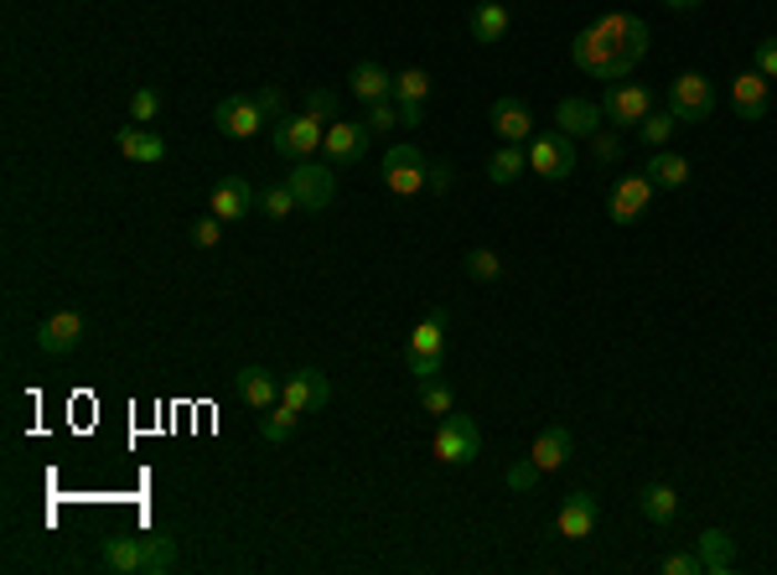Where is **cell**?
Wrapping results in <instances>:
<instances>
[{
  "label": "cell",
  "instance_id": "cell-37",
  "mask_svg": "<svg viewBox=\"0 0 777 575\" xmlns=\"http://www.w3.org/2000/svg\"><path fill=\"white\" fill-rule=\"evenodd\" d=\"M259 213H265V218H275V224H280V218H290V213H296V192H290V187H270L265 197H259Z\"/></svg>",
  "mask_w": 777,
  "mask_h": 575
},
{
  "label": "cell",
  "instance_id": "cell-16",
  "mask_svg": "<svg viewBox=\"0 0 777 575\" xmlns=\"http://www.w3.org/2000/svg\"><path fill=\"white\" fill-rule=\"evenodd\" d=\"M602 104H591V99H560L555 104V130L560 135H571V141H591L596 130H602Z\"/></svg>",
  "mask_w": 777,
  "mask_h": 575
},
{
  "label": "cell",
  "instance_id": "cell-10",
  "mask_svg": "<svg viewBox=\"0 0 777 575\" xmlns=\"http://www.w3.org/2000/svg\"><path fill=\"white\" fill-rule=\"evenodd\" d=\"M653 208V182H648V172H637V176H622L617 187L606 192V218L617 228H627V224H637L643 213Z\"/></svg>",
  "mask_w": 777,
  "mask_h": 575
},
{
  "label": "cell",
  "instance_id": "cell-49",
  "mask_svg": "<svg viewBox=\"0 0 777 575\" xmlns=\"http://www.w3.org/2000/svg\"><path fill=\"white\" fill-rule=\"evenodd\" d=\"M399 104V99H395ZM399 114H405V125H420V114H426V104H399Z\"/></svg>",
  "mask_w": 777,
  "mask_h": 575
},
{
  "label": "cell",
  "instance_id": "cell-7",
  "mask_svg": "<svg viewBox=\"0 0 777 575\" xmlns=\"http://www.w3.org/2000/svg\"><path fill=\"white\" fill-rule=\"evenodd\" d=\"M591 32L602 37L606 48L617 52V58H627V63L637 68V58L648 52V21L643 17H627V11H612V17H602Z\"/></svg>",
  "mask_w": 777,
  "mask_h": 575
},
{
  "label": "cell",
  "instance_id": "cell-30",
  "mask_svg": "<svg viewBox=\"0 0 777 575\" xmlns=\"http://www.w3.org/2000/svg\"><path fill=\"white\" fill-rule=\"evenodd\" d=\"M301 425V410H290V404H270L265 415H259V435L270 441V446H286L290 435Z\"/></svg>",
  "mask_w": 777,
  "mask_h": 575
},
{
  "label": "cell",
  "instance_id": "cell-12",
  "mask_svg": "<svg viewBox=\"0 0 777 575\" xmlns=\"http://www.w3.org/2000/svg\"><path fill=\"white\" fill-rule=\"evenodd\" d=\"M384 187L395 192V197L426 192V156H420L415 145H395V151L384 156Z\"/></svg>",
  "mask_w": 777,
  "mask_h": 575
},
{
  "label": "cell",
  "instance_id": "cell-23",
  "mask_svg": "<svg viewBox=\"0 0 777 575\" xmlns=\"http://www.w3.org/2000/svg\"><path fill=\"white\" fill-rule=\"evenodd\" d=\"M637 513H643L648 524H674V513H679V493H674L668 482H648V487L637 493Z\"/></svg>",
  "mask_w": 777,
  "mask_h": 575
},
{
  "label": "cell",
  "instance_id": "cell-17",
  "mask_svg": "<svg viewBox=\"0 0 777 575\" xmlns=\"http://www.w3.org/2000/svg\"><path fill=\"white\" fill-rule=\"evenodd\" d=\"M368 135H374L368 125H343V120H333V125H327V141H321V156L333 161V166H352V161H364Z\"/></svg>",
  "mask_w": 777,
  "mask_h": 575
},
{
  "label": "cell",
  "instance_id": "cell-18",
  "mask_svg": "<svg viewBox=\"0 0 777 575\" xmlns=\"http://www.w3.org/2000/svg\"><path fill=\"white\" fill-rule=\"evenodd\" d=\"M596 518H602V503H596V493H571L565 497V509H560L555 528L565 534V540H591V528H596Z\"/></svg>",
  "mask_w": 777,
  "mask_h": 575
},
{
  "label": "cell",
  "instance_id": "cell-35",
  "mask_svg": "<svg viewBox=\"0 0 777 575\" xmlns=\"http://www.w3.org/2000/svg\"><path fill=\"white\" fill-rule=\"evenodd\" d=\"M420 404H426L430 415H451L457 410V394H451V383H420Z\"/></svg>",
  "mask_w": 777,
  "mask_h": 575
},
{
  "label": "cell",
  "instance_id": "cell-45",
  "mask_svg": "<svg viewBox=\"0 0 777 575\" xmlns=\"http://www.w3.org/2000/svg\"><path fill=\"white\" fill-rule=\"evenodd\" d=\"M405 125V114H399L395 99H379V104H368V130H395Z\"/></svg>",
  "mask_w": 777,
  "mask_h": 575
},
{
  "label": "cell",
  "instance_id": "cell-3",
  "mask_svg": "<svg viewBox=\"0 0 777 575\" xmlns=\"http://www.w3.org/2000/svg\"><path fill=\"white\" fill-rule=\"evenodd\" d=\"M290 192H296V208L301 213H327L333 208V197H337V176H333V166H321V161H296L290 166V182H286Z\"/></svg>",
  "mask_w": 777,
  "mask_h": 575
},
{
  "label": "cell",
  "instance_id": "cell-40",
  "mask_svg": "<svg viewBox=\"0 0 777 575\" xmlns=\"http://www.w3.org/2000/svg\"><path fill=\"white\" fill-rule=\"evenodd\" d=\"M156 114H161V94H156V89H135V94H130V120H135V125H151Z\"/></svg>",
  "mask_w": 777,
  "mask_h": 575
},
{
  "label": "cell",
  "instance_id": "cell-34",
  "mask_svg": "<svg viewBox=\"0 0 777 575\" xmlns=\"http://www.w3.org/2000/svg\"><path fill=\"white\" fill-rule=\"evenodd\" d=\"M395 99L399 104H426L430 99V73L426 68H405V73H395Z\"/></svg>",
  "mask_w": 777,
  "mask_h": 575
},
{
  "label": "cell",
  "instance_id": "cell-15",
  "mask_svg": "<svg viewBox=\"0 0 777 575\" xmlns=\"http://www.w3.org/2000/svg\"><path fill=\"white\" fill-rule=\"evenodd\" d=\"M254 208H259V203H254V187L244 176H223L218 187L207 192V213H218L223 224H238V218H249Z\"/></svg>",
  "mask_w": 777,
  "mask_h": 575
},
{
  "label": "cell",
  "instance_id": "cell-6",
  "mask_svg": "<svg viewBox=\"0 0 777 575\" xmlns=\"http://www.w3.org/2000/svg\"><path fill=\"white\" fill-rule=\"evenodd\" d=\"M668 110L679 114V125H699L715 110V83L705 73H679L668 83Z\"/></svg>",
  "mask_w": 777,
  "mask_h": 575
},
{
  "label": "cell",
  "instance_id": "cell-24",
  "mask_svg": "<svg viewBox=\"0 0 777 575\" xmlns=\"http://www.w3.org/2000/svg\"><path fill=\"white\" fill-rule=\"evenodd\" d=\"M348 83H352V94L364 99V104H379V99H395V79L384 73L379 63H358L348 73Z\"/></svg>",
  "mask_w": 777,
  "mask_h": 575
},
{
  "label": "cell",
  "instance_id": "cell-47",
  "mask_svg": "<svg viewBox=\"0 0 777 575\" xmlns=\"http://www.w3.org/2000/svg\"><path fill=\"white\" fill-rule=\"evenodd\" d=\"M658 571L664 575H705V565H699V550H679V555H664Z\"/></svg>",
  "mask_w": 777,
  "mask_h": 575
},
{
  "label": "cell",
  "instance_id": "cell-21",
  "mask_svg": "<svg viewBox=\"0 0 777 575\" xmlns=\"http://www.w3.org/2000/svg\"><path fill=\"white\" fill-rule=\"evenodd\" d=\"M234 389H238V400L249 404V410H270V404H280V379H275L270 368H259V363L238 368Z\"/></svg>",
  "mask_w": 777,
  "mask_h": 575
},
{
  "label": "cell",
  "instance_id": "cell-4",
  "mask_svg": "<svg viewBox=\"0 0 777 575\" xmlns=\"http://www.w3.org/2000/svg\"><path fill=\"white\" fill-rule=\"evenodd\" d=\"M571 63L581 68V73H591V79H602V83H622L627 73H633V63H627V58H617V52L606 48V42L591 32V27L571 37Z\"/></svg>",
  "mask_w": 777,
  "mask_h": 575
},
{
  "label": "cell",
  "instance_id": "cell-14",
  "mask_svg": "<svg viewBox=\"0 0 777 575\" xmlns=\"http://www.w3.org/2000/svg\"><path fill=\"white\" fill-rule=\"evenodd\" d=\"M83 332H89V321H83L79 311H52V317L37 327V352L63 358V352H73L83 342Z\"/></svg>",
  "mask_w": 777,
  "mask_h": 575
},
{
  "label": "cell",
  "instance_id": "cell-1",
  "mask_svg": "<svg viewBox=\"0 0 777 575\" xmlns=\"http://www.w3.org/2000/svg\"><path fill=\"white\" fill-rule=\"evenodd\" d=\"M482 456V425L472 415H441V431H436V462L446 466H467Z\"/></svg>",
  "mask_w": 777,
  "mask_h": 575
},
{
  "label": "cell",
  "instance_id": "cell-46",
  "mask_svg": "<svg viewBox=\"0 0 777 575\" xmlns=\"http://www.w3.org/2000/svg\"><path fill=\"white\" fill-rule=\"evenodd\" d=\"M540 478H544V472L534 466V456H524V462L508 466V487H513V493H529V487H534Z\"/></svg>",
  "mask_w": 777,
  "mask_h": 575
},
{
  "label": "cell",
  "instance_id": "cell-41",
  "mask_svg": "<svg viewBox=\"0 0 777 575\" xmlns=\"http://www.w3.org/2000/svg\"><path fill=\"white\" fill-rule=\"evenodd\" d=\"M254 104H259V114L265 120H286V94H280V83H265V89H254Z\"/></svg>",
  "mask_w": 777,
  "mask_h": 575
},
{
  "label": "cell",
  "instance_id": "cell-26",
  "mask_svg": "<svg viewBox=\"0 0 777 575\" xmlns=\"http://www.w3.org/2000/svg\"><path fill=\"white\" fill-rule=\"evenodd\" d=\"M524 172H529V151H524V145H498V151L488 156V182H498V187L519 182Z\"/></svg>",
  "mask_w": 777,
  "mask_h": 575
},
{
  "label": "cell",
  "instance_id": "cell-13",
  "mask_svg": "<svg viewBox=\"0 0 777 575\" xmlns=\"http://www.w3.org/2000/svg\"><path fill=\"white\" fill-rule=\"evenodd\" d=\"M488 125L503 135V145H529V141H534V114H529L524 99H513V94L492 99Z\"/></svg>",
  "mask_w": 777,
  "mask_h": 575
},
{
  "label": "cell",
  "instance_id": "cell-38",
  "mask_svg": "<svg viewBox=\"0 0 777 575\" xmlns=\"http://www.w3.org/2000/svg\"><path fill=\"white\" fill-rule=\"evenodd\" d=\"M192 244H197V249H218V239H223V218L218 213H203V218H192Z\"/></svg>",
  "mask_w": 777,
  "mask_h": 575
},
{
  "label": "cell",
  "instance_id": "cell-31",
  "mask_svg": "<svg viewBox=\"0 0 777 575\" xmlns=\"http://www.w3.org/2000/svg\"><path fill=\"white\" fill-rule=\"evenodd\" d=\"M674 130H679V114L674 110H653L643 125H637V141L648 145V151H664L668 141H674Z\"/></svg>",
  "mask_w": 777,
  "mask_h": 575
},
{
  "label": "cell",
  "instance_id": "cell-28",
  "mask_svg": "<svg viewBox=\"0 0 777 575\" xmlns=\"http://www.w3.org/2000/svg\"><path fill=\"white\" fill-rule=\"evenodd\" d=\"M508 37V11L498 6V0H482L472 11V42H482V48H492V42H503Z\"/></svg>",
  "mask_w": 777,
  "mask_h": 575
},
{
  "label": "cell",
  "instance_id": "cell-36",
  "mask_svg": "<svg viewBox=\"0 0 777 575\" xmlns=\"http://www.w3.org/2000/svg\"><path fill=\"white\" fill-rule=\"evenodd\" d=\"M467 275H472V280H482V286H488V280H498V275H503V259H498V249H472V255H467Z\"/></svg>",
  "mask_w": 777,
  "mask_h": 575
},
{
  "label": "cell",
  "instance_id": "cell-29",
  "mask_svg": "<svg viewBox=\"0 0 777 575\" xmlns=\"http://www.w3.org/2000/svg\"><path fill=\"white\" fill-rule=\"evenodd\" d=\"M648 182L653 187H684L689 182V161L679 151H653L648 156Z\"/></svg>",
  "mask_w": 777,
  "mask_h": 575
},
{
  "label": "cell",
  "instance_id": "cell-5",
  "mask_svg": "<svg viewBox=\"0 0 777 575\" xmlns=\"http://www.w3.org/2000/svg\"><path fill=\"white\" fill-rule=\"evenodd\" d=\"M575 166H581V161H575L571 135L544 130V135H534V141H529V172H540L544 182H571Z\"/></svg>",
  "mask_w": 777,
  "mask_h": 575
},
{
  "label": "cell",
  "instance_id": "cell-42",
  "mask_svg": "<svg viewBox=\"0 0 777 575\" xmlns=\"http://www.w3.org/2000/svg\"><path fill=\"white\" fill-rule=\"evenodd\" d=\"M301 104H306V114H317V120H327V125L337 120V94L333 89H306Z\"/></svg>",
  "mask_w": 777,
  "mask_h": 575
},
{
  "label": "cell",
  "instance_id": "cell-27",
  "mask_svg": "<svg viewBox=\"0 0 777 575\" xmlns=\"http://www.w3.org/2000/svg\"><path fill=\"white\" fill-rule=\"evenodd\" d=\"M529 456H534V466H540V472H555V466H565V456H571V431H565V425H550V431L534 441V451H529Z\"/></svg>",
  "mask_w": 777,
  "mask_h": 575
},
{
  "label": "cell",
  "instance_id": "cell-22",
  "mask_svg": "<svg viewBox=\"0 0 777 575\" xmlns=\"http://www.w3.org/2000/svg\"><path fill=\"white\" fill-rule=\"evenodd\" d=\"M699 550V565H705V575H730L736 571V544H730L726 528H705L695 540Z\"/></svg>",
  "mask_w": 777,
  "mask_h": 575
},
{
  "label": "cell",
  "instance_id": "cell-32",
  "mask_svg": "<svg viewBox=\"0 0 777 575\" xmlns=\"http://www.w3.org/2000/svg\"><path fill=\"white\" fill-rule=\"evenodd\" d=\"M141 550H145L141 575H166V571L176 565V544H172V534H145Z\"/></svg>",
  "mask_w": 777,
  "mask_h": 575
},
{
  "label": "cell",
  "instance_id": "cell-33",
  "mask_svg": "<svg viewBox=\"0 0 777 575\" xmlns=\"http://www.w3.org/2000/svg\"><path fill=\"white\" fill-rule=\"evenodd\" d=\"M441 348H446V311L436 306V311L410 332V352H441Z\"/></svg>",
  "mask_w": 777,
  "mask_h": 575
},
{
  "label": "cell",
  "instance_id": "cell-20",
  "mask_svg": "<svg viewBox=\"0 0 777 575\" xmlns=\"http://www.w3.org/2000/svg\"><path fill=\"white\" fill-rule=\"evenodd\" d=\"M730 110L742 114V120H767V79H761L757 68H746V73H736L730 79Z\"/></svg>",
  "mask_w": 777,
  "mask_h": 575
},
{
  "label": "cell",
  "instance_id": "cell-50",
  "mask_svg": "<svg viewBox=\"0 0 777 575\" xmlns=\"http://www.w3.org/2000/svg\"><path fill=\"white\" fill-rule=\"evenodd\" d=\"M668 11H689V6H699V0H664Z\"/></svg>",
  "mask_w": 777,
  "mask_h": 575
},
{
  "label": "cell",
  "instance_id": "cell-43",
  "mask_svg": "<svg viewBox=\"0 0 777 575\" xmlns=\"http://www.w3.org/2000/svg\"><path fill=\"white\" fill-rule=\"evenodd\" d=\"M591 151H596V161H606V166H617L622 161V135L617 130H596V135H591Z\"/></svg>",
  "mask_w": 777,
  "mask_h": 575
},
{
  "label": "cell",
  "instance_id": "cell-25",
  "mask_svg": "<svg viewBox=\"0 0 777 575\" xmlns=\"http://www.w3.org/2000/svg\"><path fill=\"white\" fill-rule=\"evenodd\" d=\"M104 565H110L114 575H141V565H145L141 540H130V534H114V540H104Z\"/></svg>",
  "mask_w": 777,
  "mask_h": 575
},
{
  "label": "cell",
  "instance_id": "cell-8",
  "mask_svg": "<svg viewBox=\"0 0 777 575\" xmlns=\"http://www.w3.org/2000/svg\"><path fill=\"white\" fill-rule=\"evenodd\" d=\"M602 114L612 120V130H627V125H643L653 114V94L643 89V83H606V94H602Z\"/></svg>",
  "mask_w": 777,
  "mask_h": 575
},
{
  "label": "cell",
  "instance_id": "cell-11",
  "mask_svg": "<svg viewBox=\"0 0 777 575\" xmlns=\"http://www.w3.org/2000/svg\"><path fill=\"white\" fill-rule=\"evenodd\" d=\"M327 400H333V383H327V373H321V368H296V373H286V379H280V404L301 410V415L321 410Z\"/></svg>",
  "mask_w": 777,
  "mask_h": 575
},
{
  "label": "cell",
  "instance_id": "cell-9",
  "mask_svg": "<svg viewBox=\"0 0 777 575\" xmlns=\"http://www.w3.org/2000/svg\"><path fill=\"white\" fill-rule=\"evenodd\" d=\"M213 125H218V135H228V141H254V135L270 125V120L259 114L254 94H228V99H218V110H213Z\"/></svg>",
  "mask_w": 777,
  "mask_h": 575
},
{
  "label": "cell",
  "instance_id": "cell-19",
  "mask_svg": "<svg viewBox=\"0 0 777 575\" xmlns=\"http://www.w3.org/2000/svg\"><path fill=\"white\" fill-rule=\"evenodd\" d=\"M114 145H120V156L135 161V166H161V161H166V141H161L156 130L135 125V120H130V125L114 135Z\"/></svg>",
  "mask_w": 777,
  "mask_h": 575
},
{
  "label": "cell",
  "instance_id": "cell-44",
  "mask_svg": "<svg viewBox=\"0 0 777 575\" xmlns=\"http://www.w3.org/2000/svg\"><path fill=\"white\" fill-rule=\"evenodd\" d=\"M451 182H457L451 161H426V192H430V197H446V192H451Z\"/></svg>",
  "mask_w": 777,
  "mask_h": 575
},
{
  "label": "cell",
  "instance_id": "cell-2",
  "mask_svg": "<svg viewBox=\"0 0 777 575\" xmlns=\"http://www.w3.org/2000/svg\"><path fill=\"white\" fill-rule=\"evenodd\" d=\"M270 141H275V156H286V161H306V156H317L321 141H327V130H321L317 114H286V120H275L270 125Z\"/></svg>",
  "mask_w": 777,
  "mask_h": 575
},
{
  "label": "cell",
  "instance_id": "cell-48",
  "mask_svg": "<svg viewBox=\"0 0 777 575\" xmlns=\"http://www.w3.org/2000/svg\"><path fill=\"white\" fill-rule=\"evenodd\" d=\"M752 68H757L767 83H777V37H767V42H757V52H752Z\"/></svg>",
  "mask_w": 777,
  "mask_h": 575
},
{
  "label": "cell",
  "instance_id": "cell-39",
  "mask_svg": "<svg viewBox=\"0 0 777 575\" xmlns=\"http://www.w3.org/2000/svg\"><path fill=\"white\" fill-rule=\"evenodd\" d=\"M446 368V352H410V379L415 383H436Z\"/></svg>",
  "mask_w": 777,
  "mask_h": 575
}]
</instances>
